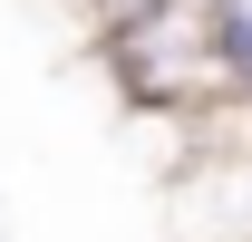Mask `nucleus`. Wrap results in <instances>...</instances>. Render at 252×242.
<instances>
[{
    "mask_svg": "<svg viewBox=\"0 0 252 242\" xmlns=\"http://www.w3.org/2000/svg\"><path fill=\"white\" fill-rule=\"evenodd\" d=\"M97 68L117 78V97L136 117H185V107H214L223 68H214V0H156L117 30L88 39Z\"/></svg>",
    "mask_w": 252,
    "mask_h": 242,
    "instance_id": "nucleus-1",
    "label": "nucleus"
},
{
    "mask_svg": "<svg viewBox=\"0 0 252 242\" xmlns=\"http://www.w3.org/2000/svg\"><path fill=\"white\" fill-rule=\"evenodd\" d=\"M214 68H223V97L252 107V0H214Z\"/></svg>",
    "mask_w": 252,
    "mask_h": 242,
    "instance_id": "nucleus-2",
    "label": "nucleus"
},
{
    "mask_svg": "<svg viewBox=\"0 0 252 242\" xmlns=\"http://www.w3.org/2000/svg\"><path fill=\"white\" fill-rule=\"evenodd\" d=\"M136 10H156V0H78V20H88V39H97V30H117V20H136Z\"/></svg>",
    "mask_w": 252,
    "mask_h": 242,
    "instance_id": "nucleus-3",
    "label": "nucleus"
},
{
    "mask_svg": "<svg viewBox=\"0 0 252 242\" xmlns=\"http://www.w3.org/2000/svg\"><path fill=\"white\" fill-rule=\"evenodd\" d=\"M243 242H252V146H243Z\"/></svg>",
    "mask_w": 252,
    "mask_h": 242,
    "instance_id": "nucleus-4",
    "label": "nucleus"
}]
</instances>
